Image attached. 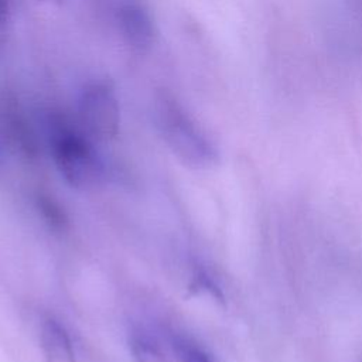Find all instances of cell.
Returning a JSON list of instances; mask_svg holds the SVG:
<instances>
[{
  "label": "cell",
  "instance_id": "cell-4",
  "mask_svg": "<svg viewBox=\"0 0 362 362\" xmlns=\"http://www.w3.org/2000/svg\"><path fill=\"white\" fill-rule=\"evenodd\" d=\"M116 21L123 41L134 52L146 54L156 44V23L143 3L137 0L122 1L116 10Z\"/></svg>",
  "mask_w": 362,
  "mask_h": 362
},
{
  "label": "cell",
  "instance_id": "cell-2",
  "mask_svg": "<svg viewBox=\"0 0 362 362\" xmlns=\"http://www.w3.org/2000/svg\"><path fill=\"white\" fill-rule=\"evenodd\" d=\"M49 146L59 174L71 187L85 189L102 181L103 161L86 133L83 134L64 120H54Z\"/></svg>",
  "mask_w": 362,
  "mask_h": 362
},
{
  "label": "cell",
  "instance_id": "cell-3",
  "mask_svg": "<svg viewBox=\"0 0 362 362\" xmlns=\"http://www.w3.org/2000/svg\"><path fill=\"white\" fill-rule=\"evenodd\" d=\"M78 119L89 137H116L120 127V106L115 89L103 81L86 83L78 96Z\"/></svg>",
  "mask_w": 362,
  "mask_h": 362
},
{
  "label": "cell",
  "instance_id": "cell-1",
  "mask_svg": "<svg viewBox=\"0 0 362 362\" xmlns=\"http://www.w3.org/2000/svg\"><path fill=\"white\" fill-rule=\"evenodd\" d=\"M154 115L165 144L181 163L198 170L218 163L214 141L171 93L156 95Z\"/></svg>",
  "mask_w": 362,
  "mask_h": 362
},
{
  "label": "cell",
  "instance_id": "cell-7",
  "mask_svg": "<svg viewBox=\"0 0 362 362\" xmlns=\"http://www.w3.org/2000/svg\"><path fill=\"white\" fill-rule=\"evenodd\" d=\"M38 209L42 214L44 219L55 229H64L68 219L64 209L48 195H40L38 199Z\"/></svg>",
  "mask_w": 362,
  "mask_h": 362
},
{
  "label": "cell",
  "instance_id": "cell-5",
  "mask_svg": "<svg viewBox=\"0 0 362 362\" xmlns=\"http://www.w3.org/2000/svg\"><path fill=\"white\" fill-rule=\"evenodd\" d=\"M40 344L51 362H75L72 338L65 325L54 317L42 320L40 327Z\"/></svg>",
  "mask_w": 362,
  "mask_h": 362
},
{
  "label": "cell",
  "instance_id": "cell-6",
  "mask_svg": "<svg viewBox=\"0 0 362 362\" xmlns=\"http://www.w3.org/2000/svg\"><path fill=\"white\" fill-rule=\"evenodd\" d=\"M130 352L137 362H165L160 342L143 329H136L129 338Z\"/></svg>",
  "mask_w": 362,
  "mask_h": 362
},
{
  "label": "cell",
  "instance_id": "cell-8",
  "mask_svg": "<svg viewBox=\"0 0 362 362\" xmlns=\"http://www.w3.org/2000/svg\"><path fill=\"white\" fill-rule=\"evenodd\" d=\"M181 362H214L211 356L195 345H182Z\"/></svg>",
  "mask_w": 362,
  "mask_h": 362
},
{
  "label": "cell",
  "instance_id": "cell-9",
  "mask_svg": "<svg viewBox=\"0 0 362 362\" xmlns=\"http://www.w3.org/2000/svg\"><path fill=\"white\" fill-rule=\"evenodd\" d=\"M10 18V6L7 0H0V30L6 27Z\"/></svg>",
  "mask_w": 362,
  "mask_h": 362
}]
</instances>
